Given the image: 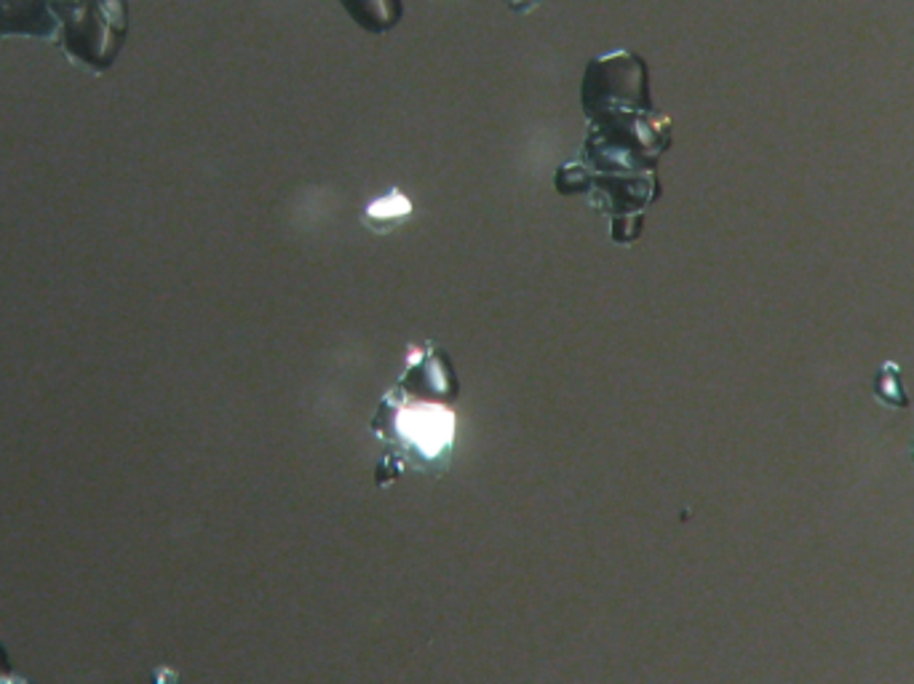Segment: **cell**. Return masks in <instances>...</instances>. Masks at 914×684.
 I'll return each instance as SVG.
<instances>
[{
  "mask_svg": "<svg viewBox=\"0 0 914 684\" xmlns=\"http://www.w3.org/2000/svg\"><path fill=\"white\" fill-rule=\"evenodd\" d=\"M48 14L59 24V48L76 65L104 73L129 33L123 0H48Z\"/></svg>",
  "mask_w": 914,
  "mask_h": 684,
  "instance_id": "1",
  "label": "cell"
}]
</instances>
